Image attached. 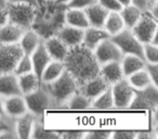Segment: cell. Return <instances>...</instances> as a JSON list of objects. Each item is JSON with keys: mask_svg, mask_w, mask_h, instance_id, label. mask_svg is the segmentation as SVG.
Instances as JSON below:
<instances>
[{"mask_svg": "<svg viewBox=\"0 0 158 139\" xmlns=\"http://www.w3.org/2000/svg\"><path fill=\"white\" fill-rule=\"evenodd\" d=\"M64 64L65 70L75 78L78 86L100 75V64L93 50L82 44L68 49Z\"/></svg>", "mask_w": 158, "mask_h": 139, "instance_id": "6da1fadb", "label": "cell"}, {"mask_svg": "<svg viewBox=\"0 0 158 139\" xmlns=\"http://www.w3.org/2000/svg\"><path fill=\"white\" fill-rule=\"evenodd\" d=\"M46 86V89L52 98V101L59 103H66L69 98L79 89L75 78L66 70L59 78L50 84H47Z\"/></svg>", "mask_w": 158, "mask_h": 139, "instance_id": "7a4b0ae2", "label": "cell"}, {"mask_svg": "<svg viewBox=\"0 0 158 139\" xmlns=\"http://www.w3.org/2000/svg\"><path fill=\"white\" fill-rule=\"evenodd\" d=\"M132 33L142 44L151 42L154 45L157 44V33H158V22L157 18L151 13L149 10H144L141 14V18L136 24L131 28Z\"/></svg>", "mask_w": 158, "mask_h": 139, "instance_id": "3957f363", "label": "cell"}, {"mask_svg": "<svg viewBox=\"0 0 158 139\" xmlns=\"http://www.w3.org/2000/svg\"><path fill=\"white\" fill-rule=\"evenodd\" d=\"M9 22L24 29L31 28L37 16V7L29 3H8Z\"/></svg>", "mask_w": 158, "mask_h": 139, "instance_id": "277c9868", "label": "cell"}, {"mask_svg": "<svg viewBox=\"0 0 158 139\" xmlns=\"http://www.w3.org/2000/svg\"><path fill=\"white\" fill-rule=\"evenodd\" d=\"M110 38L120 49L123 54H135L143 58V44L134 36L131 29L125 28Z\"/></svg>", "mask_w": 158, "mask_h": 139, "instance_id": "5b68a950", "label": "cell"}, {"mask_svg": "<svg viewBox=\"0 0 158 139\" xmlns=\"http://www.w3.org/2000/svg\"><path fill=\"white\" fill-rule=\"evenodd\" d=\"M23 55L19 44H0V74L13 73L16 63Z\"/></svg>", "mask_w": 158, "mask_h": 139, "instance_id": "8992f818", "label": "cell"}, {"mask_svg": "<svg viewBox=\"0 0 158 139\" xmlns=\"http://www.w3.org/2000/svg\"><path fill=\"white\" fill-rule=\"evenodd\" d=\"M24 98L28 112L33 113L36 116L42 114L47 109L50 108V104L52 103V98L50 93L47 89H44L41 87H39L34 93L25 95Z\"/></svg>", "mask_w": 158, "mask_h": 139, "instance_id": "52a82bcc", "label": "cell"}, {"mask_svg": "<svg viewBox=\"0 0 158 139\" xmlns=\"http://www.w3.org/2000/svg\"><path fill=\"white\" fill-rule=\"evenodd\" d=\"M110 90L113 93L114 106L118 109L129 108L135 96V90L128 83L127 78H123L119 82L115 83L110 86Z\"/></svg>", "mask_w": 158, "mask_h": 139, "instance_id": "ba28073f", "label": "cell"}, {"mask_svg": "<svg viewBox=\"0 0 158 139\" xmlns=\"http://www.w3.org/2000/svg\"><path fill=\"white\" fill-rule=\"evenodd\" d=\"M93 53L100 65L112 61H120L123 55L120 49L117 47V45L113 41L110 37L102 40L94 48Z\"/></svg>", "mask_w": 158, "mask_h": 139, "instance_id": "9c48e42d", "label": "cell"}, {"mask_svg": "<svg viewBox=\"0 0 158 139\" xmlns=\"http://www.w3.org/2000/svg\"><path fill=\"white\" fill-rule=\"evenodd\" d=\"M3 111L8 117H13V119H16L28 112L24 96L15 95L3 98Z\"/></svg>", "mask_w": 158, "mask_h": 139, "instance_id": "30bf717a", "label": "cell"}, {"mask_svg": "<svg viewBox=\"0 0 158 139\" xmlns=\"http://www.w3.org/2000/svg\"><path fill=\"white\" fill-rule=\"evenodd\" d=\"M110 87V86L101 75H98L89 80L85 84H82L81 86H79V91L84 96H86L89 100L92 101L93 99H95L98 96H100L103 91H105Z\"/></svg>", "mask_w": 158, "mask_h": 139, "instance_id": "8fae6325", "label": "cell"}, {"mask_svg": "<svg viewBox=\"0 0 158 139\" xmlns=\"http://www.w3.org/2000/svg\"><path fill=\"white\" fill-rule=\"evenodd\" d=\"M55 35H56L68 48H72V47L78 46V45L82 44L84 29L65 24L64 26L60 27L59 31L56 32Z\"/></svg>", "mask_w": 158, "mask_h": 139, "instance_id": "7c38bea8", "label": "cell"}, {"mask_svg": "<svg viewBox=\"0 0 158 139\" xmlns=\"http://www.w3.org/2000/svg\"><path fill=\"white\" fill-rule=\"evenodd\" d=\"M100 75L110 86L125 78L120 61H112L100 65Z\"/></svg>", "mask_w": 158, "mask_h": 139, "instance_id": "4fadbf2b", "label": "cell"}, {"mask_svg": "<svg viewBox=\"0 0 158 139\" xmlns=\"http://www.w3.org/2000/svg\"><path fill=\"white\" fill-rule=\"evenodd\" d=\"M36 122V115L31 112H26L25 114L16 117L15 125H14V132L15 136L22 139L31 138V132Z\"/></svg>", "mask_w": 158, "mask_h": 139, "instance_id": "5bb4252c", "label": "cell"}, {"mask_svg": "<svg viewBox=\"0 0 158 139\" xmlns=\"http://www.w3.org/2000/svg\"><path fill=\"white\" fill-rule=\"evenodd\" d=\"M44 45L51 59L64 62L69 48L56 35L50 36L46 41H44Z\"/></svg>", "mask_w": 158, "mask_h": 139, "instance_id": "9a60e30c", "label": "cell"}, {"mask_svg": "<svg viewBox=\"0 0 158 139\" xmlns=\"http://www.w3.org/2000/svg\"><path fill=\"white\" fill-rule=\"evenodd\" d=\"M15 95H22L19 86L18 76L14 73L0 74V96L7 98Z\"/></svg>", "mask_w": 158, "mask_h": 139, "instance_id": "2e32d148", "label": "cell"}, {"mask_svg": "<svg viewBox=\"0 0 158 139\" xmlns=\"http://www.w3.org/2000/svg\"><path fill=\"white\" fill-rule=\"evenodd\" d=\"M110 37L103 27H93L88 26L84 29V38H82V45L87 48L94 50V48L106 38Z\"/></svg>", "mask_w": 158, "mask_h": 139, "instance_id": "e0dca14e", "label": "cell"}, {"mask_svg": "<svg viewBox=\"0 0 158 139\" xmlns=\"http://www.w3.org/2000/svg\"><path fill=\"white\" fill-rule=\"evenodd\" d=\"M40 44H41V39L39 34L31 28L25 29L19 40V46L21 50L24 54L27 55H31Z\"/></svg>", "mask_w": 158, "mask_h": 139, "instance_id": "ac0fdd59", "label": "cell"}, {"mask_svg": "<svg viewBox=\"0 0 158 139\" xmlns=\"http://www.w3.org/2000/svg\"><path fill=\"white\" fill-rule=\"evenodd\" d=\"M87 19H88L89 26L93 27H103L105 20L107 18L108 11L100 5L98 1L89 6L85 9Z\"/></svg>", "mask_w": 158, "mask_h": 139, "instance_id": "d6986e66", "label": "cell"}, {"mask_svg": "<svg viewBox=\"0 0 158 139\" xmlns=\"http://www.w3.org/2000/svg\"><path fill=\"white\" fill-rule=\"evenodd\" d=\"M31 60L33 63V72L40 78V75L47 66V64L52 60L49 55L46 47H44V41H41V44L31 54Z\"/></svg>", "mask_w": 158, "mask_h": 139, "instance_id": "ffe728a7", "label": "cell"}, {"mask_svg": "<svg viewBox=\"0 0 158 139\" xmlns=\"http://www.w3.org/2000/svg\"><path fill=\"white\" fill-rule=\"evenodd\" d=\"M65 71V64L63 61H56V60H51L40 75L41 84L47 85L54 82L56 78H59Z\"/></svg>", "mask_w": 158, "mask_h": 139, "instance_id": "44dd1931", "label": "cell"}, {"mask_svg": "<svg viewBox=\"0 0 158 139\" xmlns=\"http://www.w3.org/2000/svg\"><path fill=\"white\" fill-rule=\"evenodd\" d=\"M24 31L25 29L20 27L19 25L8 22L7 24L0 27V44H19V40Z\"/></svg>", "mask_w": 158, "mask_h": 139, "instance_id": "7402d4cb", "label": "cell"}, {"mask_svg": "<svg viewBox=\"0 0 158 139\" xmlns=\"http://www.w3.org/2000/svg\"><path fill=\"white\" fill-rule=\"evenodd\" d=\"M64 22L67 25L78 27L81 29H85L89 26L86 12L81 9L67 8L66 11L64 12Z\"/></svg>", "mask_w": 158, "mask_h": 139, "instance_id": "603a6c76", "label": "cell"}, {"mask_svg": "<svg viewBox=\"0 0 158 139\" xmlns=\"http://www.w3.org/2000/svg\"><path fill=\"white\" fill-rule=\"evenodd\" d=\"M121 68H123L125 77L140 71L145 67L146 62L144 59L135 54H123L120 60Z\"/></svg>", "mask_w": 158, "mask_h": 139, "instance_id": "cb8c5ba5", "label": "cell"}, {"mask_svg": "<svg viewBox=\"0 0 158 139\" xmlns=\"http://www.w3.org/2000/svg\"><path fill=\"white\" fill-rule=\"evenodd\" d=\"M18 80H19V86H20L21 93L23 96L34 93L39 87H41V80H40V78L34 72H29V73L19 75Z\"/></svg>", "mask_w": 158, "mask_h": 139, "instance_id": "d4e9b609", "label": "cell"}, {"mask_svg": "<svg viewBox=\"0 0 158 139\" xmlns=\"http://www.w3.org/2000/svg\"><path fill=\"white\" fill-rule=\"evenodd\" d=\"M127 80L131 87L134 90L139 91V90H144V89L148 88V87L153 86L152 84V80L149 77L147 71L144 68L140 70V71L135 72V73L131 74V75L127 76Z\"/></svg>", "mask_w": 158, "mask_h": 139, "instance_id": "484cf974", "label": "cell"}, {"mask_svg": "<svg viewBox=\"0 0 158 139\" xmlns=\"http://www.w3.org/2000/svg\"><path fill=\"white\" fill-rule=\"evenodd\" d=\"M103 28L105 29L106 33L110 37L117 35L123 29H125L126 26L120 13L119 12H108L107 18H106L105 23L103 25Z\"/></svg>", "mask_w": 158, "mask_h": 139, "instance_id": "4316f807", "label": "cell"}, {"mask_svg": "<svg viewBox=\"0 0 158 139\" xmlns=\"http://www.w3.org/2000/svg\"><path fill=\"white\" fill-rule=\"evenodd\" d=\"M142 10L140 8H138L136 6L130 5L126 6V7H123V9L120 10V15L123 20V23H125L126 28L131 29L134 25L136 24V22L139 21V19L141 18V14H142Z\"/></svg>", "mask_w": 158, "mask_h": 139, "instance_id": "83f0119b", "label": "cell"}, {"mask_svg": "<svg viewBox=\"0 0 158 139\" xmlns=\"http://www.w3.org/2000/svg\"><path fill=\"white\" fill-rule=\"evenodd\" d=\"M91 106L95 110H108L114 108V99L110 87L103 91L100 96H98L95 99H93L91 101Z\"/></svg>", "mask_w": 158, "mask_h": 139, "instance_id": "f1b7e54d", "label": "cell"}, {"mask_svg": "<svg viewBox=\"0 0 158 139\" xmlns=\"http://www.w3.org/2000/svg\"><path fill=\"white\" fill-rule=\"evenodd\" d=\"M66 103L68 104V108L73 110H85L91 106V100H89L86 96L82 95L78 89Z\"/></svg>", "mask_w": 158, "mask_h": 139, "instance_id": "f546056e", "label": "cell"}, {"mask_svg": "<svg viewBox=\"0 0 158 139\" xmlns=\"http://www.w3.org/2000/svg\"><path fill=\"white\" fill-rule=\"evenodd\" d=\"M61 137V135L57 132H53V130H49L44 127V125L35 122V125L33 128V132H31V138H42V139H54Z\"/></svg>", "mask_w": 158, "mask_h": 139, "instance_id": "4dcf8cb0", "label": "cell"}, {"mask_svg": "<svg viewBox=\"0 0 158 139\" xmlns=\"http://www.w3.org/2000/svg\"><path fill=\"white\" fill-rule=\"evenodd\" d=\"M29 72H33V63H31V55H27L23 53V55L20 58L15 67H14L13 73L16 76H19V75H22V74L29 73Z\"/></svg>", "mask_w": 158, "mask_h": 139, "instance_id": "1f68e13d", "label": "cell"}, {"mask_svg": "<svg viewBox=\"0 0 158 139\" xmlns=\"http://www.w3.org/2000/svg\"><path fill=\"white\" fill-rule=\"evenodd\" d=\"M143 59L146 63H158V45L143 44Z\"/></svg>", "mask_w": 158, "mask_h": 139, "instance_id": "d6a6232c", "label": "cell"}, {"mask_svg": "<svg viewBox=\"0 0 158 139\" xmlns=\"http://www.w3.org/2000/svg\"><path fill=\"white\" fill-rule=\"evenodd\" d=\"M145 70L147 71L149 77H151L153 86L157 88V86H158V63H146L145 64Z\"/></svg>", "mask_w": 158, "mask_h": 139, "instance_id": "836d02e7", "label": "cell"}, {"mask_svg": "<svg viewBox=\"0 0 158 139\" xmlns=\"http://www.w3.org/2000/svg\"><path fill=\"white\" fill-rule=\"evenodd\" d=\"M97 1L108 12H120V10L123 9L117 0H97Z\"/></svg>", "mask_w": 158, "mask_h": 139, "instance_id": "e575fe53", "label": "cell"}, {"mask_svg": "<svg viewBox=\"0 0 158 139\" xmlns=\"http://www.w3.org/2000/svg\"><path fill=\"white\" fill-rule=\"evenodd\" d=\"M97 0H70L69 2L66 5V8H73V9H81L85 10L94 3Z\"/></svg>", "mask_w": 158, "mask_h": 139, "instance_id": "d590c367", "label": "cell"}, {"mask_svg": "<svg viewBox=\"0 0 158 139\" xmlns=\"http://www.w3.org/2000/svg\"><path fill=\"white\" fill-rule=\"evenodd\" d=\"M135 135L133 132H115L113 134H110V137L112 138H116V139H133L135 138Z\"/></svg>", "mask_w": 158, "mask_h": 139, "instance_id": "8d00e7d4", "label": "cell"}, {"mask_svg": "<svg viewBox=\"0 0 158 139\" xmlns=\"http://www.w3.org/2000/svg\"><path fill=\"white\" fill-rule=\"evenodd\" d=\"M85 138L106 139V138H110V132H91L85 135Z\"/></svg>", "mask_w": 158, "mask_h": 139, "instance_id": "74e56055", "label": "cell"}, {"mask_svg": "<svg viewBox=\"0 0 158 139\" xmlns=\"http://www.w3.org/2000/svg\"><path fill=\"white\" fill-rule=\"evenodd\" d=\"M11 132V128H10V124L8 123V121L5 119L3 115H0V137L2 135L7 134V132Z\"/></svg>", "mask_w": 158, "mask_h": 139, "instance_id": "f35d334b", "label": "cell"}, {"mask_svg": "<svg viewBox=\"0 0 158 139\" xmlns=\"http://www.w3.org/2000/svg\"><path fill=\"white\" fill-rule=\"evenodd\" d=\"M9 22V14L7 7H0V27Z\"/></svg>", "mask_w": 158, "mask_h": 139, "instance_id": "ab89813d", "label": "cell"}, {"mask_svg": "<svg viewBox=\"0 0 158 139\" xmlns=\"http://www.w3.org/2000/svg\"><path fill=\"white\" fill-rule=\"evenodd\" d=\"M85 132H64V134L61 135V137H64V138L67 139H79V138H85Z\"/></svg>", "mask_w": 158, "mask_h": 139, "instance_id": "60d3db41", "label": "cell"}, {"mask_svg": "<svg viewBox=\"0 0 158 139\" xmlns=\"http://www.w3.org/2000/svg\"><path fill=\"white\" fill-rule=\"evenodd\" d=\"M131 3L134 6H136L138 8H140L142 11H144V10H148V3H147V0H131Z\"/></svg>", "mask_w": 158, "mask_h": 139, "instance_id": "b9f144b4", "label": "cell"}, {"mask_svg": "<svg viewBox=\"0 0 158 139\" xmlns=\"http://www.w3.org/2000/svg\"><path fill=\"white\" fill-rule=\"evenodd\" d=\"M8 3H29L38 7V0H8Z\"/></svg>", "mask_w": 158, "mask_h": 139, "instance_id": "7bdbcfd3", "label": "cell"}, {"mask_svg": "<svg viewBox=\"0 0 158 139\" xmlns=\"http://www.w3.org/2000/svg\"><path fill=\"white\" fill-rule=\"evenodd\" d=\"M0 115H3L6 116L5 111H3V98L0 96Z\"/></svg>", "mask_w": 158, "mask_h": 139, "instance_id": "ee69618b", "label": "cell"}, {"mask_svg": "<svg viewBox=\"0 0 158 139\" xmlns=\"http://www.w3.org/2000/svg\"><path fill=\"white\" fill-rule=\"evenodd\" d=\"M119 3H120L121 7H126V6L130 5L131 3V0H117Z\"/></svg>", "mask_w": 158, "mask_h": 139, "instance_id": "f6af8a7d", "label": "cell"}, {"mask_svg": "<svg viewBox=\"0 0 158 139\" xmlns=\"http://www.w3.org/2000/svg\"><path fill=\"white\" fill-rule=\"evenodd\" d=\"M55 3H57V5H63V6H66L68 2H69L70 0H54Z\"/></svg>", "mask_w": 158, "mask_h": 139, "instance_id": "bcb514c9", "label": "cell"}, {"mask_svg": "<svg viewBox=\"0 0 158 139\" xmlns=\"http://www.w3.org/2000/svg\"><path fill=\"white\" fill-rule=\"evenodd\" d=\"M147 3H148V9H149L153 5L157 3V0H147Z\"/></svg>", "mask_w": 158, "mask_h": 139, "instance_id": "7dc6e473", "label": "cell"}, {"mask_svg": "<svg viewBox=\"0 0 158 139\" xmlns=\"http://www.w3.org/2000/svg\"><path fill=\"white\" fill-rule=\"evenodd\" d=\"M8 0H0V7H7Z\"/></svg>", "mask_w": 158, "mask_h": 139, "instance_id": "c3c4849f", "label": "cell"}, {"mask_svg": "<svg viewBox=\"0 0 158 139\" xmlns=\"http://www.w3.org/2000/svg\"><path fill=\"white\" fill-rule=\"evenodd\" d=\"M53 1H54V0H53Z\"/></svg>", "mask_w": 158, "mask_h": 139, "instance_id": "681fc988", "label": "cell"}]
</instances>
